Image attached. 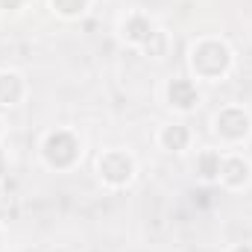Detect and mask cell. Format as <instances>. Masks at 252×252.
Returning a JSON list of instances; mask_svg holds the SVG:
<instances>
[{
	"mask_svg": "<svg viewBox=\"0 0 252 252\" xmlns=\"http://www.w3.org/2000/svg\"><path fill=\"white\" fill-rule=\"evenodd\" d=\"M229 62V56H226V47H220V44H202L196 53H193V64H196V70H202V73H220L223 67Z\"/></svg>",
	"mask_w": 252,
	"mask_h": 252,
	"instance_id": "cell-1",
	"label": "cell"
},
{
	"mask_svg": "<svg viewBox=\"0 0 252 252\" xmlns=\"http://www.w3.org/2000/svg\"><path fill=\"white\" fill-rule=\"evenodd\" d=\"M73 156H76V144H73L70 135L59 132V135H53V138L47 141V158H50L53 164H59V167H62V164H70Z\"/></svg>",
	"mask_w": 252,
	"mask_h": 252,
	"instance_id": "cell-2",
	"label": "cell"
},
{
	"mask_svg": "<svg viewBox=\"0 0 252 252\" xmlns=\"http://www.w3.org/2000/svg\"><path fill=\"white\" fill-rule=\"evenodd\" d=\"M100 167H103L106 179H112V182H126V179H129V170H132L129 158H126V156H121V153H112V156H106Z\"/></svg>",
	"mask_w": 252,
	"mask_h": 252,
	"instance_id": "cell-3",
	"label": "cell"
},
{
	"mask_svg": "<svg viewBox=\"0 0 252 252\" xmlns=\"http://www.w3.org/2000/svg\"><path fill=\"white\" fill-rule=\"evenodd\" d=\"M217 126H220V132H226L229 138H238V135H244L247 132V115L244 112H223L220 118H217Z\"/></svg>",
	"mask_w": 252,
	"mask_h": 252,
	"instance_id": "cell-4",
	"label": "cell"
},
{
	"mask_svg": "<svg viewBox=\"0 0 252 252\" xmlns=\"http://www.w3.org/2000/svg\"><path fill=\"white\" fill-rule=\"evenodd\" d=\"M170 100H173L176 106H193L196 91H193V85H190L188 79H176V82L170 85Z\"/></svg>",
	"mask_w": 252,
	"mask_h": 252,
	"instance_id": "cell-5",
	"label": "cell"
},
{
	"mask_svg": "<svg viewBox=\"0 0 252 252\" xmlns=\"http://www.w3.org/2000/svg\"><path fill=\"white\" fill-rule=\"evenodd\" d=\"M21 94V82L15 76H0V100L3 103H15Z\"/></svg>",
	"mask_w": 252,
	"mask_h": 252,
	"instance_id": "cell-6",
	"label": "cell"
},
{
	"mask_svg": "<svg viewBox=\"0 0 252 252\" xmlns=\"http://www.w3.org/2000/svg\"><path fill=\"white\" fill-rule=\"evenodd\" d=\"M223 170H226V179H229L232 185H238V182H244V179H247V164H244V161H238V158L226 161V164H223Z\"/></svg>",
	"mask_w": 252,
	"mask_h": 252,
	"instance_id": "cell-7",
	"label": "cell"
},
{
	"mask_svg": "<svg viewBox=\"0 0 252 252\" xmlns=\"http://www.w3.org/2000/svg\"><path fill=\"white\" fill-rule=\"evenodd\" d=\"M185 141H188V132H185L182 126H173V129H167V132H164V144H167L170 150H182V147H185Z\"/></svg>",
	"mask_w": 252,
	"mask_h": 252,
	"instance_id": "cell-8",
	"label": "cell"
},
{
	"mask_svg": "<svg viewBox=\"0 0 252 252\" xmlns=\"http://www.w3.org/2000/svg\"><path fill=\"white\" fill-rule=\"evenodd\" d=\"M129 35H132L135 41H147V38L153 35V30H150V24H147V21L135 18V21H129Z\"/></svg>",
	"mask_w": 252,
	"mask_h": 252,
	"instance_id": "cell-9",
	"label": "cell"
},
{
	"mask_svg": "<svg viewBox=\"0 0 252 252\" xmlns=\"http://www.w3.org/2000/svg\"><path fill=\"white\" fill-rule=\"evenodd\" d=\"M202 173H205V176H217V173H220L217 156H202Z\"/></svg>",
	"mask_w": 252,
	"mask_h": 252,
	"instance_id": "cell-10",
	"label": "cell"
},
{
	"mask_svg": "<svg viewBox=\"0 0 252 252\" xmlns=\"http://www.w3.org/2000/svg\"><path fill=\"white\" fill-rule=\"evenodd\" d=\"M56 3V9H62L64 15H73V12H79L82 9V3L85 0H53Z\"/></svg>",
	"mask_w": 252,
	"mask_h": 252,
	"instance_id": "cell-11",
	"label": "cell"
},
{
	"mask_svg": "<svg viewBox=\"0 0 252 252\" xmlns=\"http://www.w3.org/2000/svg\"><path fill=\"white\" fill-rule=\"evenodd\" d=\"M3 3H6V6H18V0H3Z\"/></svg>",
	"mask_w": 252,
	"mask_h": 252,
	"instance_id": "cell-12",
	"label": "cell"
},
{
	"mask_svg": "<svg viewBox=\"0 0 252 252\" xmlns=\"http://www.w3.org/2000/svg\"><path fill=\"white\" fill-rule=\"evenodd\" d=\"M238 252H252V247H241V250H238Z\"/></svg>",
	"mask_w": 252,
	"mask_h": 252,
	"instance_id": "cell-13",
	"label": "cell"
},
{
	"mask_svg": "<svg viewBox=\"0 0 252 252\" xmlns=\"http://www.w3.org/2000/svg\"><path fill=\"white\" fill-rule=\"evenodd\" d=\"M0 170H3V156H0Z\"/></svg>",
	"mask_w": 252,
	"mask_h": 252,
	"instance_id": "cell-14",
	"label": "cell"
}]
</instances>
